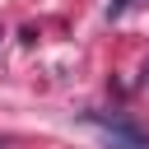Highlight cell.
I'll return each instance as SVG.
<instances>
[{
	"label": "cell",
	"instance_id": "cell-1",
	"mask_svg": "<svg viewBox=\"0 0 149 149\" xmlns=\"http://www.w3.org/2000/svg\"><path fill=\"white\" fill-rule=\"evenodd\" d=\"M84 121L102 130L107 149H149V130H140V126H135V121H126V116H107V112H88Z\"/></svg>",
	"mask_w": 149,
	"mask_h": 149
},
{
	"label": "cell",
	"instance_id": "cell-2",
	"mask_svg": "<svg viewBox=\"0 0 149 149\" xmlns=\"http://www.w3.org/2000/svg\"><path fill=\"white\" fill-rule=\"evenodd\" d=\"M0 149H5V144H0Z\"/></svg>",
	"mask_w": 149,
	"mask_h": 149
}]
</instances>
